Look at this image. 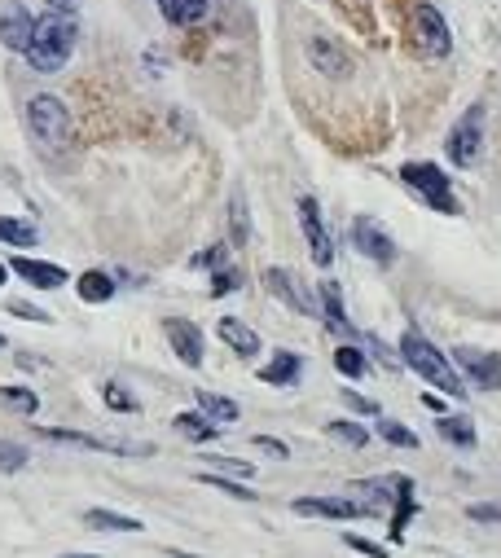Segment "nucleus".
Returning a JSON list of instances; mask_svg holds the SVG:
<instances>
[{
  "instance_id": "obj_1",
  "label": "nucleus",
  "mask_w": 501,
  "mask_h": 558,
  "mask_svg": "<svg viewBox=\"0 0 501 558\" xmlns=\"http://www.w3.org/2000/svg\"><path fill=\"white\" fill-rule=\"evenodd\" d=\"M400 365H409L422 383H431L440 396H453V400H466V378L458 374V365L444 356L436 343L427 339V334H418V330H405L400 334Z\"/></svg>"
},
{
  "instance_id": "obj_2",
  "label": "nucleus",
  "mask_w": 501,
  "mask_h": 558,
  "mask_svg": "<svg viewBox=\"0 0 501 558\" xmlns=\"http://www.w3.org/2000/svg\"><path fill=\"white\" fill-rule=\"evenodd\" d=\"M75 40H80V27H75V18L66 14H44L36 18V31H31V44H27V66L40 75H58L66 62H71L75 53Z\"/></svg>"
},
{
  "instance_id": "obj_3",
  "label": "nucleus",
  "mask_w": 501,
  "mask_h": 558,
  "mask_svg": "<svg viewBox=\"0 0 501 558\" xmlns=\"http://www.w3.org/2000/svg\"><path fill=\"white\" fill-rule=\"evenodd\" d=\"M400 181L440 216H458V198H453V181L440 172L436 163H405L400 167Z\"/></svg>"
},
{
  "instance_id": "obj_4",
  "label": "nucleus",
  "mask_w": 501,
  "mask_h": 558,
  "mask_svg": "<svg viewBox=\"0 0 501 558\" xmlns=\"http://www.w3.org/2000/svg\"><path fill=\"white\" fill-rule=\"evenodd\" d=\"M27 124L44 145H49V150H66V145H71V110H66L62 97H53V93L31 97L27 102Z\"/></svg>"
},
{
  "instance_id": "obj_5",
  "label": "nucleus",
  "mask_w": 501,
  "mask_h": 558,
  "mask_svg": "<svg viewBox=\"0 0 501 558\" xmlns=\"http://www.w3.org/2000/svg\"><path fill=\"white\" fill-rule=\"evenodd\" d=\"M444 150H449L453 167H475V163H480V150H484V106H471L458 124L449 128Z\"/></svg>"
},
{
  "instance_id": "obj_6",
  "label": "nucleus",
  "mask_w": 501,
  "mask_h": 558,
  "mask_svg": "<svg viewBox=\"0 0 501 558\" xmlns=\"http://www.w3.org/2000/svg\"><path fill=\"white\" fill-rule=\"evenodd\" d=\"M414 44L427 58H449L453 53V36H449V22L431 0H418L414 9Z\"/></svg>"
},
{
  "instance_id": "obj_7",
  "label": "nucleus",
  "mask_w": 501,
  "mask_h": 558,
  "mask_svg": "<svg viewBox=\"0 0 501 558\" xmlns=\"http://www.w3.org/2000/svg\"><path fill=\"white\" fill-rule=\"evenodd\" d=\"M352 247L361 251L365 260H374V264H396V242H392V233L378 225L374 216H356V220H352Z\"/></svg>"
},
{
  "instance_id": "obj_8",
  "label": "nucleus",
  "mask_w": 501,
  "mask_h": 558,
  "mask_svg": "<svg viewBox=\"0 0 501 558\" xmlns=\"http://www.w3.org/2000/svg\"><path fill=\"white\" fill-rule=\"evenodd\" d=\"M299 229H304L313 260L321 264V269H330L334 264V238H330L326 220H321V207L313 203V198H299Z\"/></svg>"
},
{
  "instance_id": "obj_9",
  "label": "nucleus",
  "mask_w": 501,
  "mask_h": 558,
  "mask_svg": "<svg viewBox=\"0 0 501 558\" xmlns=\"http://www.w3.org/2000/svg\"><path fill=\"white\" fill-rule=\"evenodd\" d=\"M163 334H167L172 352L181 356V361L189 365V370H198V365H203L207 343H203V330H198L194 321H185V317H167V321H163Z\"/></svg>"
},
{
  "instance_id": "obj_10",
  "label": "nucleus",
  "mask_w": 501,
  "mask_h": 558,
  "mask_svg": "<svg viewBox=\"0 0 501 558\" xmlns=\"http://www.w3.org/2000/svg\"><path fill=\"white\" fill-rule=\"evenodd\" d=\"M264 286H269L273 299H282L291 312H299V317H313V295L304 290V282L291 273V269H264Z\"/></svg>"
},
{
  "instance_id": "obj_11",
  "label": "nucleus",
  "mask_w": 501,
  "mask_h": 558,
  "mask_svg": "<svg viewBox=\"0 0 501 558\" xmlns=\"http://www.w3.org/2000/svg\"><path fill=\"white\" fill-rule=\"evenodd\" d=\"M31 31H36L31 9L22 5V0H9V5L0 9V44H5V49H14V53H27Z\"/></svg>"
},
{
  "instance_id": "obj_12",
  "label": "nucleus",
  "mask_w": 501,
  "mask_h": 558,
  "mask_svg": "<svg viewBox=\"0 0 501 558\" xmlns=\"http://www.w3.org/2000/svg\"><path fill=\"white\" fill-rule=\"evenodd\" d=\"M453 361L462 365L466 374L480 387H493L501 392V352H480V348H453Z\"/></svg>"
},
{
  "instance_id": "obj_13",
  "label": "nucleus",
  "mask_w": 501,
  "mask_h": 558,
  "mask_svg": "<svg viewBox=\"0 0 501 558\" xmlns=\"http://www.w3.org/2000/svg\"><path fill=\"white\" fill-rule=\"evenodd\" d=\"M295 515H304V519H361L365 510L356 506L352 497H299Z\"/></svg>"
},
{
  "instance_id": "obj_14",
  "label": "nucleus",
  "mask_w": 501,
  "mask_h": 558,
  "mask_svg": "<svg viewBox=\"0 0 501 558\" xmlns=\"http://www.w3.org/2000/svg\"><path fill=\"white\" fill-rule=\"evenodd\" d=\"M9 273H18L22 282H31L36 290H58L66 282V269H58V264H49V260H31V255H14V260H9Z\"/></svg>"
},
{
  "instance_id": "obj_15",
  "label": "nucleus",
  "mask_w": 501,
  "mask_h": 558,
  "mask_svg": "<svg viewBox=\"0 0 501 558\" xmlns=\"http://www.w3.org/2000/svg\"><path fill=\"white\" fill-rule=\"evenodd\" d=\"M308 58H313V66H317V71L334 75V80H339V75H348V71H352L348 53H343V49H339V44H334V40H326V36H313V40H308Z\"/></svg>"
},
{
  "instance_id": "obj_16",
  "label": "nucleus",
  "mask_w": 501,
  "mask_h": 558,
  "mask_svg": "<svg viewBox=\"0 0 501 558\" xmlns=\"http://www.w3.org/2000/svg\"><path fill=\"white\" fill-rule=\"evenodd\" d=\"M418 510V493H414V479L396 475V510H392V541H405V528Z\"/></svg>"
},
{
  "instance_id": "obj_17",
  "label": "nucleus",
  "mask_w": 501,
  "mask_h": 558,
  "mask_svg": "<svg viewBox=\"0 0 501 558\" xmlns=\"http://www.w3.org/2000/svg\"><path fill=\"white\" fill-rule=\"evenodd\" d=\"M216 334H220V343H229L238 356H255V352H260V334H255L251 326H242L238 317H220Z\"/></svg>"
},
{
  "instance_id": "obj_18",
  "label": "nucleus",
  "mask_w": 501,
  "mask_h": 558,
  "mask_svg": "<svg viewBox=\"0 0 501 558\" xmlns=\"http://www.w3.org/2000/svg\"><path fill=\"white\" fill-rule=\"evenodd\" d=\"M299 374H304V361H299V352H277L273 361L260 370V383H269V387H295Z\"/></svg>"
},
{
  "instance_id": "obj_19",
  "label": "nucleus",
  "mask_w": 501,
  "mask_h": 558,
  "mask_svg": "<svg viewBox=\"0 0 501 558\" xmlns=\"http://www.w3.org/2000/svg\"><path fill=\"white\" fill-rule=\"evenodd\" d=\"M159 14L172 27H198L211 14V0H159Z\"/></svg>"
},
{
  "instance_id": "obj_20",
  "label": "nucleus",
  "mask_w": 501,
  "mask_h": 558,
  "mask_svg": "<svg viewBox=\"0 0 501 558\" xmlns=\"http://www.w3.org/2000/svg\"><path fill=\"white\" fill-rule=\"evenodd\" d=\"M194 400H198V414H203L207 422H216V427H225V422H238V405H233L229 396H216V392H207V387H198Z\"/></svg>"
},
{
  "instance_id": "obj_21",
  "label": "nucleus",
  "mask_w": 501,
  "mask_h": 558,
  "mask_svg": "<svg viewBox=\"0 0 501 558\" xmlns=\"http://www.w3.org/2000/svg\"><path fill=\"white\" fill-rule=\"evenodd\" d=\"M436 431H440V440L458 444V449H475V427H471V418H462V414H440V418H436Z\"/></svg>"
},
{
  "instance_id": "obj_22",
  "label": "nucleus",
  "mask_w": 501,
  "mask_h": 558,
  "mask_svg": "<svg viewBox=\"0 0 501 558\" xmlns=\"http://www.w3.org/2000/svg\"><path fill=\"white\" fill-rule=\"evenodd\" d=\"M321 308H326V326H330L334 334H352V326H348V312H343L339 282H321Z\"/></svg>"
},
{
  "instance_id": "obj_23",
  "label": "nucleus",
  "mask_w": 501,
  "mask_h": 558,
  "mask_svg": "<svg viewBox=\"0 0 501 558\" xmlns=\"http://www.w3.org/2000/svg\"><path fill=\"white\" fill-rule=\"evenodd\" d=\"M75 290H80L84 304H106V299L115 295V282H110V273H102V269H88V273H80Z\"/></svg>"
},
{
  "instance_id": "obj_24",
  "label": "nucleus",
  "mask_w": 501,
  "mask_h": 558,
  "mask_svg": "<svg viewBox=\"0 0 501 558\" xmlns=\"http://www.w3.org/2000/svg\"><path fill=\"white\" fill-rule=\"evenodd\" d=\"M84 523H88L93 532H141V519L119 515V510H88Z\"/></svg>"
},
{
  "instance_id": "obj_25",
  "label": "nucleus",
  "mask_w": 501,
  "mask_h": 558,
  "mask_svg": "<svg viewBox=\"0 0 501 558\" xmlns=\"http://www.w3.org/2000/svg\"><path fill=\"white\" fill-rule=\"evenodd\" d=\"M172 422H176V431H181L185 440H194V444H207V440H216L220 435L216 422H207L203 414H176Z\"/></svg>"
},
{
  "instance_id": "obj_26",
  "label": "nucleus",
  "mask_w": 501,
  "mask_h": 558,
  "mask_svg": "<svg viewBox=\"0 0 501 558\" xmlns=\"http://www.w3.org/2000/svg\"><path fill=\"white\" fill-rule=\"evenodd\" d=\"M229 233H233V247H247V242H251L247 198H242V194H233V198H229Z\"/></svg>"
},
{
  "instance_id": "obj_27",
  "label": "nucleus",
  "mask_w": 501,
  "mask_h": 558,
  "mask_svg": "<svg viewBox=\"0 0 501 558\" xmlns=\"http://www.w3.org/2000/svg\"><path fill=\"white\" fill-rule=\"evenodd\" d=\"M0 405L14 409V414H22V418H31L40 409V396L31 392V387H0Z\"/></svg>"
},
{
  "instance_id": "obj_28",
  "label": "nucleus",
  "mask_w": 501,
  "mask_h": 558,
  "mask_svg": "<svg viewBox=\"0 0 501 558\" xmlns=\"http://www.w3.org/2000/svg\"><path fill=\"white\" fill-rule=\"evenodd\" d=\"M0 242H9V247H36V229H31L27 220L0 216Z\"/></svg>"
},
{
  "instance_id": "obj_29",
  "label": "nucleus",
  "mask_w": 501,
  "mask_h": 558,
  "mask_svg": "<svg viewBox=\"0 0 501 558\" xmlns=\"http://www.w3.org/2000/svg\"><path fill=\"white\" fill-rule=\"evenodd\" d=\"M378 435H383L387 444H396V449H418V435L396 418H378Z\"/></svg>"
},
{
  "instance_id": "obj_30",
  "label": "nucleus",
  "mask_w": 501,
  "mask_h": 558,
  "mask_svg": "<svg viewBox=\"0 0 501 558\" xmlns=\"http://www.w3.org/2000/svg\"><path fill=\"white\" fill-rule=\"evenodd\" d=\"M198 484L216 488V493H225V497H233V501H255V493H251L247 484H233V479H225V475H211V471H198Z\"/></svg>"
},
{
  "instance_id": "obj_31",
  "label": "nucleus",
  "mask_w": 501,
  "mask_h": 558,
  "mask_svg": "<svg viewBox=\"0 0 501 558\" xmlns=\"http://www.w3.org/2000/svg\"><path fill=\"white\" fill-rule=\"evenodd\" d=\"M334 370H339L343 378H365V356H361V348L343 343V348L334 352Z\"/></svg>"
},
{
  "instance_id": "obj_32",
  "label": "nucleus",
  "mask_w": 501,
  "mask_h": 558,
  "mask_svg": "<svg viewBox=\"0 0 501 558\" xmlns=\"http://www.w3.org/2000/svg\"><path fill=\"white\" fill-rule=\"evenodd\" d=\"M102 400H106L110 409H115V414H137V396H128L119 383H106V387H102Z\"/></svg>"
},
{
  "instance_id": "obj_33",
  "label": "nucleus",
  "mask_w": 501,
  "mask_h": 558,
  "mask_svg": "<svg viewBox=\"0 0 501 558\" xmlns=\"http://www.w3.org/2000/svg\"><path fill=\"white\" fill-rule=\"evenodd\" d=\"M326 431L334 435V440H343V444H352V449H361L370 435H365V427H356V422H326Z\"/></svg>"
},
{
  "instance_id": "obj_34",
  "label": "nucleus",
  "mask_w": 501,
  "mask_h": 558,
  "mask_svg": "<svg viewBox=\"0 0 501 558\" xmlns=\"http://www.w3.org/2000/svg\"><path fill=\"white\" fill-rule=\"evenodd\" d=\"M27 466V449L22 444H0V471H22Z\"/></svg>"
},
{
  "instance_id": "obj_35",
  "label": "nucleus",
  "mask_w": 501,
  "mask_h": 558,
  "mask_svg": "<svg viewBox=\"0 0 501 558\" xmlns=\"http://www.w3.org/2000/svg\"><path fill=\"white\" fill-rule=\"evenodd\" d=\"M238 286H242L238 269H216V277H211V295H233Z\"/></svg>"
},
{
  "instance_id": "obj_36",
  "label": "nucleus",
  "mask_w": 501,
  "mask_h": 558,
  "mask_svg": "<svg viewBox=\"0 0 501 558\" xmlns=\"http://www.w3.org/2000/svg\"><path fill=\"white\" fill-rule=\"evenodd\" d=\"M255 449H260V453H273V457H291V449H286V444L282 440H273V435H255Z\"/></svg>"
},
{
  "instance_id": "obj_37",
  "label": "nucleus",
  "mask_w": 501,
  "mask_h": 558,
  "mask_svg": "<svg viewBox=\"0 0 501 558\" xmlns=\"http://www.w3.org/2000/svg\"><path fill=\"white\" fill-rule=\"evenodd\" d=\"M343 541H348L356 554H365V558H387L383 545H374V541H365V537H343Z\"/></svg>"
},
{
  "instance_id": "obj_38",
  "label": "nucleus",
  "mask_w": 501,
  "mask_h": 558,
  "mask_svg": "<svg viewBox=\"0 0 501 558\" xmlns=\"http://www.w3.org/2000/svg\"><path fill=\"white\" fill-rule=\"evenodd\" d=\"M466 515H471L475 523H501V506H466Z\"/></svg>"
},
{
  "instance_id": "obj_39",
  "label": "nucleus",
  "mask_w": 501,
  "mask_h": 558,
  "mask_svg": "<svg viewBox=\"0 0 501 558\" xmlns=\"http://www.w3.org/2000/svg\"><path fill=\"white\" fill-rule=\"evenodd\" d=\"M194 264L198 269H225V247H211L203 255H194Z\"/></svg>"
},
{
  "instance_id": "obj_40",
  "label": "nucleus",
  "mask_w": 501,
  "mask_h": 558,
  "mask_svg": "<svg viewBox=\"0 0 501 558\" xmlns=\"http://www.w3.org/2000/svg\"><path fill=\"white\" fill-rule=\"evenodd\" d=\"M343 405H348V409H356V414H378V405H374V400L356 396V392H348V387H343Z\"/></svg>"
},
{
  "instance_id": "obj_41",
  "label": "nucleus",
  "mask_w": 501,
  "mask_h": 558,
  "mask_svg": "<svg viewBox=\"0 0 501 558\" xmlns=\"http://www.w3.org/2000/svg\"><path fill=\"white\" fill-rule=\"evenodd\" d=\"M9 308H14L18 317H27V321H53V317H49V312H44V308H31V304H9Z\"/></svg>"
},
{
  "instance_id": "obj_42",
  "label": "nucleus",
  "mask_w": 501,
  "mask_h": 558,
  "mask_svg": "<svg viewBox=\"0 0 501 558\" xmlns=\"http://www.w3.org/2000/svg\"><path fill=\"white\" fill-rule=\"evenodd\" d=\"M53 5V14H66V18H75V5H80V0H49Z\"/></svg>"
},
{
  "instance_id": "obj_43",
  "label": "nucleus",
  "mask_w": 501,
  "mask_h": 558,
  "mask_svg": "<svg viewBox=\"0 0 501 558\" xmlns=\"http://www.w3.org/2000/svg\"><path fill=\"white\" fill-rule=\"evenodd\" d=\"M5 277H9V264H5V260H0V286H5Z\"/></svg>"
},
{
  "instance_id": "obj_44",
  "label": "nucleus",
  "mask_w": 501,
  "mask_h": 558,
  "mask_svg": "<svg viewBox=\"0 0 501 558\" xmlns=\"http://www.w3.org/2000/svg\"><path fill=\"white\" fill-rule=\"evenodd\" d=\"M62 558H102V554H62Z\"/></svg>"
},
{
  "instance_id": "obj_45",
  "label": "nucleus",
  "mask_w": 501,
  "mask_h": 558,
  "mask_svg": "<svg viewBox=\"0 0 501 558\" xmlns=\"http://www.w3.org/2000/svg\"><path fill=\"white\" fill-rule=\"evenodd\" d=\"M0 352H5V334H0Z\"/></svg>"
}]
</instances>
